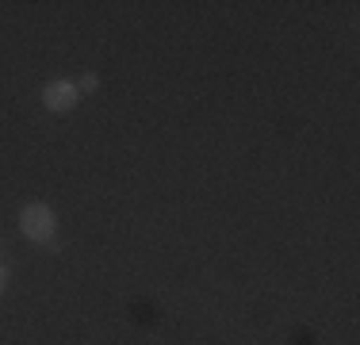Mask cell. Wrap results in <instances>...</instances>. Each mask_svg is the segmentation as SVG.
Listing matches in <instances>:
<instances>
[{
  "label": "cell",
  "instance_id": "obj_1",
  "mask_svg": "<svg viewBox=\"0 0 360 345\" xmlns=\"http://www.w3.org/2000/svg\"><path fill=\"white\" fill-rule=\"evenodd\" d=\"M20 230L31 242H50L54 238V211L46 203H27L20 211Z\"/></svg>",
  "mask_w": 360,
  "mask_h": 345
},
{
  "label": "cell",
  "instance_id": "obj_2",
  "mask_svg": "<svg viewBox=\"0 0 360 345\" xmlns=\"http://www.w3.org/2000/svg\"><path fill=\"white\" fill-rule=\"evenodd\" d=\"M77 84L73 81H50L46 89H42V104H46L50 111H73L77 108Z\"/></svg>",
  "mask_w": 360,
  "mask_h": 345
},
{
  "label": "cell",
  "instance_id": "obj_3",
  "mask_svg": "<svg viewBox=\"0 0 360 345\" xmlns=\"http://www.w3.org/2000/svg\"><path fill=\"white\" fill-rule=\"evenodd\" d=\"M96 84H100V81H96V73H84V77H81V89H84V92H92Z\"/></svg>",
  "mask_w": 360,
  "mask_h": 345
},
{
  "label": "cell",
  "instance_id": "obj_4",
  "mask_svg": "<svg viewBox=\"0 0 360 345\" xmlns=\"http://www.w3.org/2000/svg\"><path fill=\"white\" fill-rule=\"evenodd\" d=\"M4 288H8V269L0 265V296H4Z\"/></svg>",
  "mask_w": 360,
  "mask_h": 345
}]
</instances>
